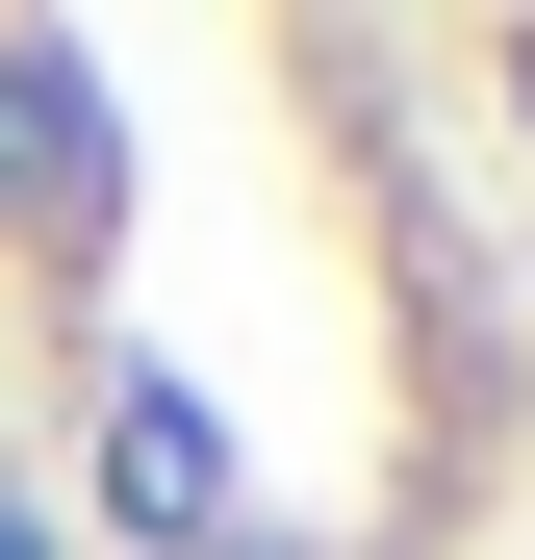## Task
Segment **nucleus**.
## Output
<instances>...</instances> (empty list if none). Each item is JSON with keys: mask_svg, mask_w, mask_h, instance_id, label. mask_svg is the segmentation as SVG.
Here are the masks:
<instances>
[{"mask_svg": "<svg viewBox=\"0 0 535 560\" xmlns=\"http://www.w3.org/2000/svg\"><path fill=\"white\" fill-rule=\"evenodd\" d=\"M485 77H510V128H535V26H510V51H485Z\"/></svg>", "mask_w": 535, "mask_h": 560, "instance_id": "obj_1", "label": "nucleus"}]
</instances>
